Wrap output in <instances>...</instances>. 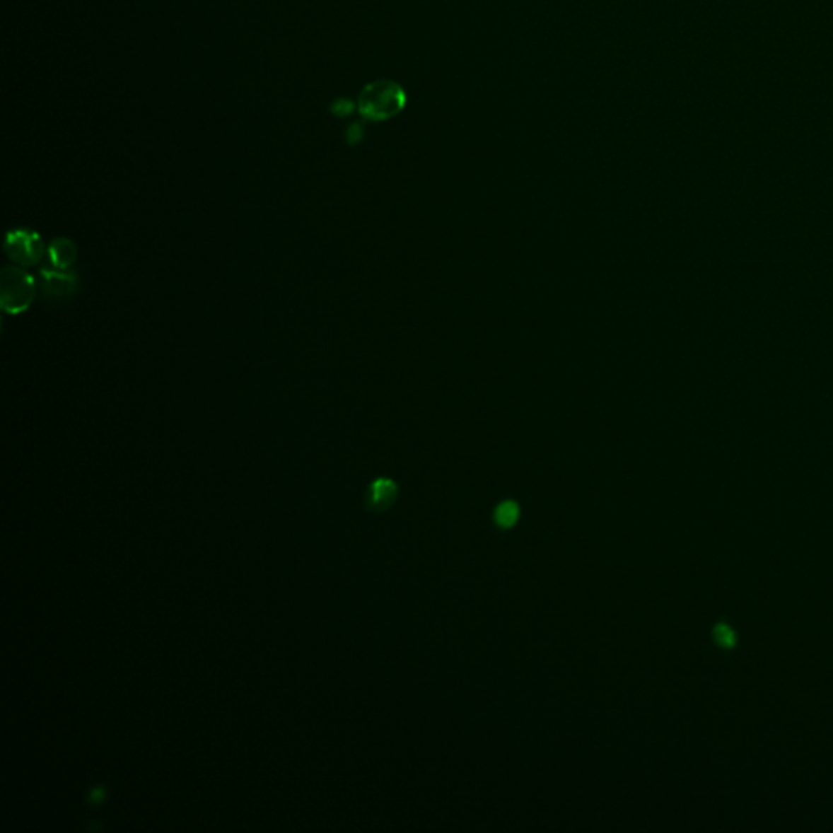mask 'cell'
I'll use <instances>...</instances> for the list:
<instances>
[{
	"label": "cell",
	"instance_id": "6da1fadb",
	"mask_svg": "<svg viewBox=\"0 0 833 833\" xmlns=\"http://www.w3.org/2000/svg\"><path fill=\"white\" fill-rule=\"evenodd\" d=\"M36 296L33 275L21 267L7 266L0 274V305L8 315H20L28 310Z\"/></svg>",
	"mask_w": 833,
	"mask_h": 833
},
{
	"label": "cell",
	"instance_id": "7a4b0ae2",
	"mask_svg": "<svg viewBox=\"0 0 833 833\" xmlns=\"http://www.w3.org/2000/svg\"><path fill=\"white\" fill-rule=\"evenodd\" d=\"M4 251L20 267H35L45 257L46 247L40 233L30 228L10 230L4 241Z\"/></svg>",
	"mask_w": 833,
	"mask_h": 833
},
{
	"label": "cell",
	"instance_id": "3957f363",
	"mask_svg": "<svg viewBox=\"0 0 833 833\" xmlns=\"http://www.w3.org/2000/svg\"><path fill=\"white\" fill-rule=\"evenodd\" d=\"M402 91L391 83H373L360 96V112L368 119H386L396 115L402 106Z\"/></svg>",
	"mask_w": 833,
	"mask_h": 833
},
{
	"label": "cell",
	"instance_id": "277c9868",
	"mask_svg": "<svg viewBox=\"0 0 833 833\" xmlns=\"http://www.w3.org/2000/svg\"><path fill=\"white\" fill-rule=\"evenodd\" d=\"M41 282L40 289L45 298L51 301H64L75 295L78 286V277L69 270H61L56 267H45L40 272Z\"/></svg>",
	"mask_w": 833,
	"mask_h": 833
},
{
	"label": "cell",
	"instance_id": "5b68a950",
	"mask_svg": "<svg viewBox=\"0 0 833 833\" xmlns=\"http://www.w3.org/2000/svg\"><path fill=\"white\" fill-rule=\"evenodd\" d=\"M47 259L52 267L69 270L75 266L78 259V247L75 243L66 236L54 238L49 247H47Z\"/></svg>",
	"mask_w": 833,
	"mask_h": 833
},
{
	"label": "cell",
	"instance_id": "8992f818",
	"mask_svg": "<svg viewBox=\"0 0 833 833\" xmlns=\"http://www.w3.org/2000/svg\"><path fill=\"white\" fill-rule=\"evenodd\" d=\"M397 499V485L391 479H376L366 494V506L371 511H384Z\"/></svg>",
	"mask_w": 833,
	"mask_h": 833
},
{
	"label": "cell",
	"instance_id": "52a82bcc",
	"mask_svg": "<svg viewBox=\"0 0 833 833\" xmlns=\"http://www.w3.org/2000/svg\"><path fill=\"white\" fill-rule=\"evenodd\" d=\"M519 519V505L513 500L501 501L494 513V521L500 529H510Z\"/></svg>",
	"mask_w": 833,
	"mask_h": 833
},
{
	"label": "cell",
	"instance_id": "ba28073f",
	"mask_svg": "<svg viewBox=\"0 0 833 833\" xmlns=\"http://www.w3.org/2000/svg\"><path fill=\"white\" fill-rule=\"evenodd\" d=\"M713 635H715V640L718 641V645H721L724 648H731L734 645V640L735 636L733 634V630L729 629V627L719 624L715 627V631H713Z\"/></svg>",
	"mask_w": 833,
	"mask_h": 833
},
{
	"label": "cell",
	"instance_id": "9c48e42d",
	"mask_svg": "<svg viewBox=\"0 0 833 833\" xmlns=\"http://www.w3.org/2000/svg\"><path fill=\"white\" fill-rule=\"evenodd\" d=\"M101 793H103V789H95V791H93V796H91V803H93V804H100V800H101L103 798H105V796H103Z\"/></svg>",
	"mask_w": 833,
	"mask_h": 833
}]
</instances>
